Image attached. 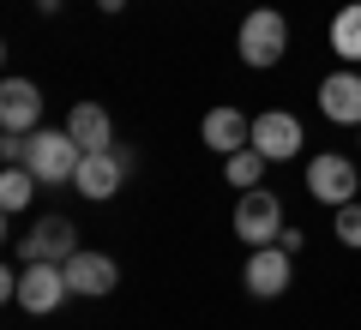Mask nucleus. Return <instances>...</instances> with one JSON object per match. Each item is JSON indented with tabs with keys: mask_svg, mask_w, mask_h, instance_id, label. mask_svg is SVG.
I'll return each instance as SVG.
<instances>
[{
	"mask_svg": "<svg viewBox=\"0 0 361 330\" xmlns=\"http://www.w3.org/2000/svg\"><path fill=\"white\" fill-rule=\"evenodd\" d=\"M283 229H289V222H283V198H277V192H265V186L241 192V204H235V241L277 246V234H283Z\"/></svg>",
	"mask_w": 361,
	"mask_h": 330,
	"instance_id": "nucleus-3",
	"label": "nucleus"
},
{
	"mask_svg": "<svg viewBox=\"0 0 361 330\" xmlns=\"http://www.w3.org/2000/svg\"><path fill=\"white\" fill-rule=\"evenodd\" d=\"M289 258L295 253H283V246H253V258H247V288H253L259 300H277V294L289 288V277H295Z\"/></svg>",
	"mask_w": 361,
	"mask_h": 330,
	"instance_id": "nucleus-11",
	"label": "nucleus"
},
{
	"mask_svg": "<svg viewBox=\"0 0 361 330\" xmlns=\"http://www.w3.org/2000/svg\"><path fill=\"white\" fill-rule=\"evenodd\" d=\"M66 132H73L78 151H109V144H115L109 108H97V102H73V115H66Z\"/></svg>",
	"mask_w": 361,
	"mask_h": 330,
	"instance_id": "nucleus-14",
	"label": "nucleus"
},
{
	"mask_svg": "<svg viewBox=\"0 0 361 330\" xmlns=\"http://www.w3.org/2000/svg\"><path fill=\"white\" fill-rule=\"evenodd\" d=\"M97 6H103V13H121V6H127V0H97Z\"/></svg>",
	"mask_w": 361,
	"mask_h": 330,
	"instance_id": "nucleus-20",
	"label": "nucleus"
},
{
	"mask_svg": "<svg viewBox=\"0 0 361 330\" xmlns=\"http://www.w3.org/2000/svg\"><path fill=\"white\" fill-rule=\"evenodd\" d=\"M66 294H73V288H66V270L61 265H25V270H18V306H25L30 318H49Z\"/></svg>",
	"mask_w": 361,
	"mask_h": 330,
	"instance_id": "nucleus-8",
	"label": "nucleus"
},
{
	"mask_svg": "<svg viewBox=\"0 0 361 330\" xmlns=\"http://www.w3.org/2000/svg\"><path fill=\"white\" fill-rule=\"evenodd\" d=\"M73 253H78V229L66 216H37V229L18 241V258L25 265H66Z\"/></svg>",
	"mask_w": 361,
	"mask_h": 330,
	"instance_id": "nucleus-5",
	"label": "nucleus"
},
{
	"mask_svg": "<svg viewBox=\"0 0 361 330\" xmlns=\"http://www.w3.org/2000/svg\"><path fill=\"white\" fill-rule=\"evenodd\" d=\"M42 120V90L30 78H6L0 84V127L6 132H37Z\"/></svg>",
	"mask_w": 361,
	"mask_h": 330,
	"instance_id": "nucleus-12",
	"label": "nucleus"
},
{
	"mask_svg": "<svg viewBox=\"0 0 361 330\" xmlns=\"http://www.w3.org/2000/svg\"><path fill=\"white\" fill-rule=\"evenodd\" d=\"M37 6H42V13H54V0H37Z\"/></svg>",
	"mask_w": 361,
	"mask_h": 330,
	"instance_id": "nucleus-21",
	"label": "nucleus"
},
{
	"mask_svg": "<svg viewBox=\"0 0 361 330\" xmlns=\"http://www.w3.org/2000/svg\"><path fill=\"white\" fill-rule=\"evenodd\" d=\"M78 163H85V151L73 144V132H49V127H37L30 132V156H25V168L42 180V186H61V180H73L78 174Z\"/></svg>",
	"mask_w": 361,
	"mask_h": 330,
	"instance_id": "nucleus-2",
	"label": "nucleus"
},
{
	"mask_svg": "<svg viewBox=\"0 0 361 330\" xmlns=\"http://www.w3.org/2000/svg\"><path fill=\"white\" fill-rule=\"evenodd\" d=\"M223 180L229 186H241V192H253L259 180H265V156L247 144V151H235V156H223Z\"/></svg>",
	"mask_w": 361,
	"mask_h": 330,
	"instance_id": "nucleus-17",
	"label": "nucleus"
},
{
	"mask_svg": "<svg viewBox=\"0 0 361 330\" xmlns=\"http://www.w3.org/2000/svg\"><path fill=\"white\" fill-rule=\"evenodd\" d=\"M199 139H205L217 156H235V151L253 144V120H247L241 108H211V115L199 120Z\"/></svg>",
	"mask_w": 361,
	"mask_h": 330,
	"instance_id": "nucleus-13",
	"label": "nucleus"
},
{
	"mask_svg": "<svg viewBox=\"0 0 361 330\" xmlns=\"http://www.w3.org/2000/svg\"><path fill=\"white\" fill-rule=\"evenodd\" d=\"M319 115L337 120V127H361V72H355V66L325 72V84H319Z\"/></svg>",
	"mask_w": 361,
	"mask_h": 330,
	"instance_id": "nucleus-10",
	"label": "nucleus"
},
{
	"mask_svg": "<svg viewBox=\"0 0 361 330\" xmlns=\"http://www.w3.org/2000/svg\"><path fill=\"white\" fill-rule=\"evenodd\" d=\"M235 49H241L247 66H277L289 54V18L277 6H253L241 18V30H235Z\"/></svg>",
	"mask_w": 361,
	"mask_h": 330,
	"instance_id": "nucleus-1",
	"label": "nucleus"
},
{
	"mask_svg": "<svg viewBox=\"0 0 361 330\" xmlns=\"http://www.w3.org/2000/svg\"><path fill=\"white\" fill-rule=\"evenodd\" d=\"M355 186H361V180H355V163H349V156L325 151V156H313V163H307V192L319 204H331V210L355 198Z\"/></svg>",
	"mask_w": 361,
	"mask_h": 330,
	"instance_id": "nucleus-7",
	"label": "nucleus"
},
{
	"mask_svg": "<svg viewBox=\"0 0 361 330\" xmlns=\"http://www.w3.org/2000/svg\"><path fill=\"white\" fill-rule=\"evenodd\" d=\"M133 163H139V156L127 151V144H109V151H85V163H78V174H73V186L85 192V198H115L121 192V180L133 174Z\"/></svg>",
	"mask_w": 361,
	"mask_h": 330,
	"instance_id": "nucleus-4",
	"label": "nucleus"
},
{
	"mask_svg": "<svg viewBox=\"0 0 361 330\" xmlns=\"http://www.w3.org/2000/svg\"><path fill=\"white\" fill-rule=\"evenodd\" d=\"M331 49H337V61L361 66V0H349L343 13L331 18Z\"/></svg>",
	"mask_w": 361,
	"mask_h": 330,
	"instance_id": "nucleus-15",
	"label": "nucleus"
},
{
	"mask_svg": "<svg viewBox=\"0 0 361 330\" xmlns=\"http://www.w3.org/2000/svg\"><path fill=\"white\" fill-rule=\"evenodd\" d=\"M37 186H42V180L30 174L25 163H18V168H6V174H0V210H6V216H18V210L30 204V192H37Z\"/></svg>",
	"mask_w": 361,
	"mask_h": 330,
	"instance_id": "nucleus-16",
	"label": "nucleus"
},
{
	"mask_svg": "<svg viewBox=\"0 0 361 330\" xmlns=\"http://www.w3.org/2000/svg\"><path fill=\"white\" fill-rule=\"evenodd\" d=\"M355 144H361V127H355Z\"/></svg>",
	"mask_w": 361,
	"mask_h": 330,
	"instance_id": "nucleus-22",
	"label": "nucleus"
},
{
	"mask_svg": "<svg viewBox=\"0 0 361 330\" xmlns=\"http://www.w3.org/2000/svg\"><path fill=\"white\" fill-rule=\"evenodd\" d=\"M253 151L265 156V163H289V156H301V120L289 115V108H265V115H253Z\"/></svg>",
	"mask_w": 361,
	"mask_h": 330,
	"instance_id": "nucleus-6",
	"label": "nucleus"
},
{
	"mask_svg": "<svg viewBox=\"0 0 361 330\" xmlns=\"http://www.w3.org/2000/svg\"><path fill=\"white\" fill-rule=\"evenodd\" d=\"M331 234L349 246V253H361V204L349 198V204H337V216H331Z\"/></svg>",
	"mask_w": 361,
	"mask_h": 330,
	"instance_id": "nucleus-18",
	"label": "nucleus"
},
{
	"mask_svg": "<svg viewBox=\"0 0 361 330\" xmlns=\"http://www.w3.org/2000/svg\"><path fill=\"white\" fill-rule=\"evenodd\" d=\"M277 246H283V253H301V246H307V234H301V229H283V234H277Z\"/></svg>",
	"mask_w": 361,
	"mask_h": 330,
	"instance_id": "nucleus-19",
	"label": "nucleus"
},
{
	"mask_svg": "<svg viewBox=\"0 0 361 330\" xmlns=\"http://www.w3.org/2000/svg\"><path fill=\"white\" fill-rule=\"evenodd\" d=\"M61 270H66V288L85 294V300H103V294H115V282H121L115 258H109V253H85V246H78Z\"/></svg>",
	"mask_w": 361,
	"mask_h": 330,
	"instance_id": "nucleus-9",
	"label": "nucleus"
}]
</instances>
